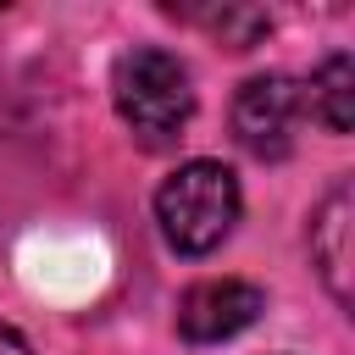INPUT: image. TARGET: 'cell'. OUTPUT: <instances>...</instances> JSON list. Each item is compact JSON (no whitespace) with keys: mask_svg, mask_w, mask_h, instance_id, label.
<instances>
[{"mask_svg":"<svg viewBox=\"0 0 355 355\" xmlns=\"http://www.w3.org/2000/svg\"><path fill=\"white\" fill-rule=\"evenodd\" d=\"M111 100L116 116L128 122V133L144 150H166L183 139L189 116H194V89H189V67L172 50L155 44H133L116 72H111Z\"/></svg>","mask_w":355,"mask_h":355,"instance_id":"obj_1","label":"cell"},{"mask_svg":"<svg viewBox=\"0 0 355 355\" xmlns=\"http://www.w3.org/2000/svg\"><path fill=\"white\" fill-rule=\"evenodd\" d=\"M172 17L205 28V33L222 39L227 50H250V44H261V39L272 33V17L255 11V6H205V11H172Z\"/></svg>","mask_w":355,"mask_h":355,"instance_id":"obj_7","label":"cell"},{"mask_svg":"<svg viewBox=\"0 0 355 355\" xmlns=\"http://www.w3.org/2000/svg\"><path fill=\"white\" fill-rule=\"evenodd\" d=\"M305 116V89L283 72L244 78L233 94V139L255 161H283L294 150V128Z\"/></svg>","mask_w":355,"mask_h":355,"instance_id":"obj_3","label":"cell"},{"mask_svg":"<svg viewBox=\"0 0 355 355\" xmlns=\"http://www.w3.org/2000/svg\"><path fill=\"white\" fill-rule=\"evenodd\" d=\"M349 233H355V189H349V178H338L311 216V261L338 305H349V266H355Z\"/></svg>","mask_w":355,"mask_h":355,"instance_id":"obj_5","label":"cell"},{"mask_svg":"<svg viewBox=\"0 0 355 355\" xmlns=\"http://www.w3.org/2000/svg\"><path fill=\"white\" fill-rule=\"evenodd\" d=\"M239 205V178L222 161H183L155 189V222L178 255H211L233 233Z\"/></svg>","mask_w":355,"mask_h":355,"instance_id":"obj_2","label":"cell"},{"mask_svg":"<svg viewBox=\"0 0 355 355\" xmlns=\"http://www.w3.org/2000/svg\"><path fill=\"white\" fill-rule=\"evenodd\" d=\"M0 355H33V349H28V338H22L17 327H6V322H0Z\"/></svg>","mask_w":355,"mask_h":355,"instance_id":"obj_8","label":"cell"},{"mask_svg":"<svg viewBox=\"0 0 355 355\" xmlns=\"http://www.w3.org/2000/svg\"><path fill=\"white\" fill-rule=\"evenodd\" d=\"M305 111L327 128V133H349L355 128V61L338 50V55H327L316 72H311V83H305Z\"/></svg>","mask_w":355,"mask_h":355,"instance_id":"obj_6","label":"cell"},{"mask_svg":"<svg viewBox=\"0 0 355 355\" xmlns=\"http://www.w3.org/2000/svg\"><path fill=\"white\" fill-rule=\"evenodd\" d=\"M266 311V294L244 277H205L178 300V333L189 344H222Z\"/></svg>","mask_w":355,"mask_h":355,"instance_id":"obj_4","label":"cell"}]
</instances>
